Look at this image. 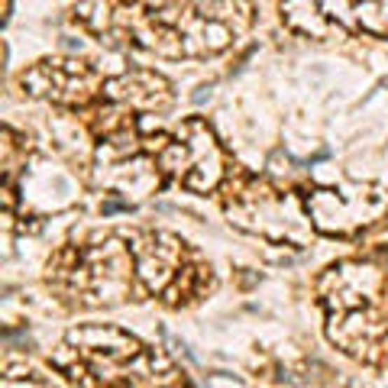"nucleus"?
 <instances>
[{"mask_svg":"<svg viewBox=\"0 0 388 388\" xmlns=\"http://www.w3.org/2000/svg\"><path fill=\"white\" fill-rule=\"evenodd\" d=\"M330 340L359 359L388 353V279L375 265L340 262L321 279Z\"/></svg>","mask_w":388,"mask_h":388,"instance_id":"1","label":"nucleus"},{"mask_svg":"<svg viewBox=\"0 0 388 388\" xmlns=\"http://www.w3.org/2000/svg\"><path fill=\"white\" fill-rule=\"evenodd\" d=\"M136 43L159 55H214L249 23L246 4H146L127 17Z\"/></svg>","mask_w":388,"mask_h":388,"instance_id":"2","label":"nucleus"},{"mask_svg":"<svg viewBox=\"0 0 388 388\" xmlns=\"http://www.w3.org/2000/svg\"><path fill=\"white\" fill-rule=\"evenodd\" d=\"M49 279H55L68 295H75V301L85 304H117L130 298L136 279V256L133 246L120 243V240H104L88 249H78L75 262L52 272Z\"/></svg>","mask_w":388,"mask_h":388,"instance_id":"3","label":"nucleus"},{"mask_svg":"<svg viewBox=\"0 0 388 388\" xmlns=\"http://www.w3.org/2000/svg\"><path fill=\"white\" fill-rule=\"evenodd\" d=\"M227 214L237 227L259 233L265 240H275V243L304 246L311 237L301 201L288 191H275L265 181H256L246 191H240L237 201H230Z\"/></svg>","mask_w":388,"mask_h":388,"instance_id":"4","label":"nucleus"},{"mask_svg":"<svg viewBox=\"0 0 388 388\" xmlns=\"http://www.w3.org/2000/svg\"><path fill=\"white\" fill-rule=\"evenodd\" d=\"M159 169L178 178L191 191H214L223 178V155L211 127L201 117L185 120L175 143L159 152Z\"/></svg>","mask_w":388,"mask_h":388,"instance_id":"5","label":"nucleus"},{"mask_svg":"<svg viewBox=\"0 0 388 388\" xmlns=\"http://www.w3.org/2000/svg\"><path fill=\"white\" fill-rule=\"evenodd\" d=\"M23 91H29L33 97H52L59 104H88L97 94L101 81L85 62L78 59H46L39 65H33L20 78Z\"/></svg>","mask_w":388,"mask_h":388,"instance_id":"6","label":"nucleus"},{"mask_svg":"<svg viewBox=\"0 0 388 388\" xmlns=\"http://www.w3.org/2000/svg\"><path fill=\"white\" fill-rule=\"evenodd\" d=\"M181 243L172 233H146L139 246H133L136 275L149 291L169 295V288L181 279Z\"/></svg>","mask_w":388,"mask_h":388,"instance_id":"7","label":"nucleus"},{"mask_svg":"<svg viewBox=\"0 0 388 388\" xmlns=\"http://www.w3.org/2000/svg\"><path fill=\"white\" fill-rule=\"evenodd\" d=\"M369 207H382L379 191H359L353 201L340 198L337 191H314L311 201H307V211H311L314 223L324 230V233H353V230L363 227L359 217H375V211H366Z\"/></svg>","mask_w":388,"mask_h":388,"instance_id":"8","label":"nucleus"},{"mask_svg":"<svg viewBox=\"0 0 388 388\" xmlns=\"http://www.w3.org/2000/svg\"><path fill=\"white\" fill-rule=\"evenodd\" d=\"M107 97L120 107H130V110H159V107H169L172 101V91H169V81L152 71H130V75H120L113 81H107Z\"/></svg>","mask_w":388,"mask_h":388,"instance_id":"9","label":"nucleus"},{"mask_svg":"<svg viewBox=\"0 0 388 388\" xmlns=\"http://www.w3.org/2000/svg\"><path fill=\"white\" fill-rule=\"evenodd\" d=\"M356 23L372 36H388V4H353Z\"/></svg>","mask_w":388,"mask_h":388,"instance_id":"10","label":"nucleus"}]
</instances>
